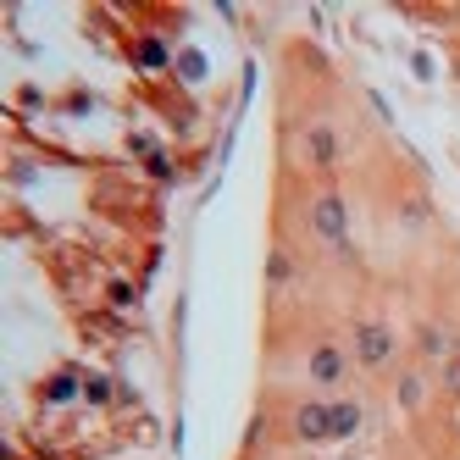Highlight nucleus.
I'll use <instances>...</instances> for the list:
<instances>
[{"instance_id": "obj_1", "label": "nucleus", "mask_w": 460, "mask_h": 460, "mask_svg": "<svg viewBox=\"0 0 460 460\" xmlns=\"http://www.w3.org/2000/svg\"><path fill=\"white\" fill-rule=\"evenodd\" d=\"M310 234H317L327 249L349 256V205H344L339 189H322L317 200H310Z\"/></svg>"}, {"instance_id": "obj_2", "label": "nucleus", "mask_w": 460, "mask_h": 460, "mask_svg": "<svg viewBox=\"0 0 460 460\" xmlns=\"http://www.w3.org/2000/svg\"><path fill=\"white\" fill-rule=\"evenodd\" d=\"M394 349H400V339H394V327L388 322H355L349 333V355L361 361L366 372H383L394 361Z\"/></svg>"}, {"instance_id": "obj_3", "label": "nucleus", "mask_w": 460, "mask_h": 460, "mask_svg": "<svg viewBox=\"0 0 460 460\" xmlns=\"http://www.w3.org/2000/svg\"><path fill=\"white\" fill-rule=\"evenodd\" d=\"M305 378L317 383L322 394H333V388L349 378V355L339 344H317V349H310V361H305Z\"/></svg>"}, {"instance_id": "obj_4", "label": "nucleus", "mask_w": 460, "mask_h": 460, "mask_svg": "<svg viewBox=\"0 0 460 460\" xmlns=\"http://www.w3.org/2000/svg\"><path fill=\"white\" fill-rule=\"evenodd\" d=\"M300 144H305V161H310V166H322V172H333V166L344 161V139L333 134L327 122H310Z\"/></svg>"}, {"instance_id": "obj_5", "label": "nucleus", "mask_w": 460, "mask_h": 460, "mask_svg": "<svg viewBox=\"0 0 460 460\" xmlns=\"http://www.w3.org/2000/svg\"><path fill=\"white\" fill-rule=\"evenodd\" d=\"M295 438L300 444H322V438H333V405H322V400L295 405Z\"/></svg>"}, {"instance_id": "obj_6", "label": "nucleus", "mask_w": 460, "mask_h": 460, "mask_svg": "<svg viewBox=\"0 0 460 460\" xmlns=\"http://www.w3.org/2000/svg\"><path fill=\"white\" fill-rule=\"evenodd\" d=\"M422 355H427V361H449V355H460L455 333H449L444 322H427V327H422Z\"/></svg>"}, {"instance_id": "obj_7", "label": "nucleus", "mask_w": 460, "mask_h": 460, "mask_svg": "<svg viewBox=\"0 0 460 460\" xmlns=\"http://www.w3.org/2000/svg\"><path fill=\"white\" fill-rule=\"evenodd\" d=\"M361 422H366V410L355 405V400L333 405V438H355V433H361Z\"/></svg>"}, {"instance_id": "obj_8", "label": "nucleus", "mask_w": 460, "mask_h": 460, "mask_svg": "<svg viewBox=\"0 0 460 460\" xmlns=\"http://www.w3.org/2000/svg\"><path fill=\"white\" fill-rule=\"evenodd\" d=\"M394 394H400V405H405V410H422V400H427V378H422V372H405Z\"/></svg>"}, {"instance_id": "obj_9", "label": "nucleus", "mask_w": 460, "mask_h": 460, "mask_svg": "<svg viewBox=\"0 0 460 460\" xmlns=\"http://www.w3.org/2000/svg\"><path fill=\"white\" fill-rule=\"evenodd\" d=\"M266 283H272V288H288V283H295V261H288V249H272V256H266Z\"/></svg>"}, {"instance_id": "obj_10", "label": "nucleus", "mask_w": 460, "mask_h": 460, "mask_svg": "<svg viewBox=\"0 0 460 460\" xmlns=\"http://www.w3.org/2000/svg\"><path fill=\"white\" fill-rule=\"evenodd\" d=\"M438 388H444V394H455V400H460V355H449V361L438 366Z\"/></svg>"}, {"instance_id": "obj_11", "label": "nucleus", "mask_w": 460, "mask_h": 460, "mask_svg": "<svg viewBox=\"0 0 460 460\" xmlns=\"http://www.w3.org/2000/svg\"><path fill=\"white\" fill-rule=\"evenodd\" d=\"M161 61H166V50L156 45V39H144V45H139V67H144V73H156Z\"/></svg>"}, {"instance_id": "obj_12", "label": "nucleus", "mask_w": 460, "mask_h": 460, "mask_svg": "<svg viewBox=\"0 0 460 460\" xmlns=\"http://www.w3.org/2000/svg\"><path fill=\"white\" fill-rule=\"evenodd\" d=\"M45 394H50L56 405H61V400H73V394H78V378H73V372H61V378H56V383H50Z\"/></svg>"}, {"instance_id": "obj_13", "label": "nucleus", "mask_w": 460, "mask_h": 460, "mask_svg": "<svg viewBox=\"0 0 460 460\" xmlns=\"http://www.w3.org/2000/svg\"><path fill=\"white\" fill-rule=\"evenodd\" d=\"M83 400L106 405V400H111V383H106V378H83Z\"/></svg>"}]
</instances>
